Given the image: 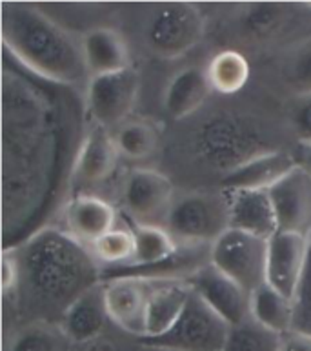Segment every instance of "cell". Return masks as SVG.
<instances>
[{
	"instance_id": "obj_1",
	"label": "cell",
	"mask_w": 311,
	"mask_h": 351,
	"mask_svg": "<svg viewBox=\"0 0 311 351\" xmlns=\"http://www.w3.org/2000/svg\"><path fill=\"white\" fill-rule=\"evenodd\" d=\"M73 88L26 69L4 49L2 222L4 250L40 231L73 177L84 141Z\"/></svg>"
},
{
	"instance_id": "obj_2",
	"label": "cell",
	"mask_w": 311,
	"mask_h": 351,
	"mask_svg": "<svg viewBox=\"0 0 311 351\" xmlns=\"http://www.w3.org/2000/svg\"><path fill=\"white\" fill-rule=\"evenodd\" d=\"M10 250L21 267L13 300L32 322L58 324L80 295L102 282L99 261L68 231L46 226Z\"/></svg>"
},
{
	"instance_id": "obj_3",
	"label": "cell",
	"mask_w": 311,
	"mask_h": 351,
	"mask_svg": "<svg viewBox=\"0 0 311 351\" xmlns=\"http://www.w3.org/2000/svg\"><path fill=\"white\" fill-rule=\"evenodd\" d=\"M4 49L26 69L55 84L75 88L88 79L82 47L37 8H2Z\"/></svg>"
},
{
	"instance_id": "obj_4",
	"label": "cell",
	"mask_w": 311,
	"mask_h": 351,
	"mask_svg": "<svg viewBox=\"0 0 311 351\" xmlns=\"http://www.w3.org/2000/svg\"><path fill=\"white\" fill-rule=\"evenodd\" d=\"M191 149L199 162L221 171L224 177L273 147L253 119L237 113H219L197 128Z\"/></svg>"
},
{
	"instance_id": "obj_5",
	"label": "cell",
	"mask_w": 311,
	"mask_h": 351,
	"mask_svg": "<svg viewBox=\"0 0 311 351\" xmlns=\"http://www.w3.org/2000/svg\"><path fill=\"white\" fill-rule=\"evenodd\" d=\"M166 230L184 246H211L229 230V195L221 189L216 193L199 191L175 199Z\"/></svg>"
},
{
	"instance_id": "obj_6",
	"label": "cell",
	"mask_w": 311,
	"mask_h": 351,
	"mask_svg": "<svg viewBox=\"0 0 311 351\" xmlns=\"http://www.w3.org/2000/svg\"><path fill=\"white\" fill-rule=\"evenodd\" d=\"M229 326L191 291L179 320L166 333L144 337L140 344L157 351H224Z\"/></svg>"
},
{
	"instance_id": "obj_7",
	"label": "cell",
	"mask_w": 311,
	"mask_h": 351,
	"mask_svg": "<svg viewBox=\"0 0 311 351\" xmlns=\"http://www.w3.org/2000/svg\"><path fill=\"white\" fill-rule=\"evenodd\" d=\"M211 264L248 293L266 284L268 241L244 231L229 230L210 246Z\"/></svg>"
},
{
	"instance_id": "obj_8",
	"label": "cell",
	"mask_w": 311,
	"mask_h": 351,
	"mask_svg": "<svg viewBox=\"0 0 311 351\" xmlns=\"http://www.w3.org/2000/svg\"><path fill=\"white\" fill-rule=\"evenodd\" d=\"M204 35V16L195 5L169 2L158 5L149 16L144 40L155 55L175 58L199 44Z\"/></svg>"
},
{
	"instance_id": "obj_9",
	"label": "cell",
	"mask_w": 311,
	"mask_h": 351,
	"mask_svg": "<svg viewBox=\"0 0 311 351\" xmlns=\"http://www.w3.org/2000/svg\"><path fill=\"white\" fill-rule=\"evenodd\" d=\"M138 89L140 77L132 66L115 73L90 77L86 86V111L95 126L104 130L122 126L137 104Z\"/></svg>"
},
{
	"instance_id": "obj_10",
	"label": "cell",
	"mask_w": 311,
	"mask_h": 351,
	"mask_svg": "<svg viewBox=\"0 0 311 351\" xmlns=\"http://www.w3.org/2000/svg\"><path fill=\"white\" fill-rule=\"evenodd\" d=\"M175 202L173 184L155 169H133L122 186V204L135 224L166 228Z\"/></svg>"
},
{
	"instance_id": "obj_11",
	"label": "cell",
	"mask_w": 311,
	"mask_h": 351,
	"mask_svg": "<svg viewBox=\"0 0 311 351\" xmlns=\"http://www.w3.org/2000/svg\"><path fill=\"white\" fill-rule=\"evenodd\" d=\"M186 282L229 328L242 324L251 317V293L219 271L211 263L197 269Z\"/></svg>"
},
{
	"instance_id": "obj_12",
	"label": "cell",
	"mask_w": 311,
	"mask_h": 351,
	"mask_svg": "<svg viewBox=\"0 0 311 351\" xmlns=\"http://www.w3.org/2000/svg\"><path fill=\"white\" fill-rule=\"evenodd\" d=\"M311 239L299 233L277 231L268 241L266 282L293 300L304 269Z\"/></svg>"
},
{
	"instance_id": "obj_13",
	"label": "cell",
	"mask_w": 311,
	"mask_h": 351,
	"mask_svg": "<svg viewBox=\"0 0 311 351\" xmlns=\"http://www.w3.org/2000/svg\"><path fill=\"white\" fill-rule=\"evenodd\" d=\"M279 231L311 239V173L301 164L269 189Z\"/></svg>"
},
{
	"instance_id": "obj_14",
	"label": "cell",
	"mask_w": 311,
	"mask_h": 351,
	"mask_svg": "<svg viewBox=\"0 0 311 351\" xmlns=\"http://www.w3.org/2000/svg\"><path fill=\"white\" fill-rule=\"evenodd\" d=\"M151 282L140 277H115L104 280L105 309L115 322L132 335H146V306Z\"/></svg>"
},
{
	"instance_id": "obj_15",
	"label": "cell",
	"mask_w": 311,
	"mask_h": 351,
	"mask_svg": "<svg viewBox=\"0 0 311 351\" xmlns=\"http://www.w3.org/2000/svg\"><path fill=\"white\" fill-rule=\"evenodd\" d=\"M297 166L299 162L293 155L288 152H280V149H271L251 158L240 168L233 169L232 173L224 175L221 180V188L226 191H242V189L269 191Z\"/></svg>"
},
{
	"instance_id": "obj_16",
	"label": "cell",
	"mask_w": 311,
	"mask_h": 351,
	"mask_svg": "<svg viewBox=\"0 0 311 351\" xmlns=\"http://www.w3.org/2000/svg\"><path fill=\"white\" fill-rule=\"evenodd\" d=\"M121 153L115 138L101 126H93L86 133L79 155L75 158L71 182L82 186H95L104 182L115 171Z\"/></svg>"
},
{
	"instance_id": "obj_17",
	"label": "cell",
	"mask_w": 311,
	"mask_h": 351,
	"mask_svg": "<svg viewBox=\"0 0 311 351\" xmlns=\"http://www.w3.org/2000/svg\"><path fill=\"white\" fill-rule=\"evenodd\" d=\"M64 220L69 235L86 247H91L115 228L116 213L113 206L99 197L79 195L64 208Z\"/></svg>"
},
{
	"instance_id": "obj_18",
	"label": "cell",
	"mask_w": 311,
	"mask_h": 351,
	"mask_svg": "<svg viewBox=\"0 0 311 351\" xmlns=\"http://www.w3.org/2000/svg\"><path fill=\"white\" fill-rule=\"evenodd\" d=\"M226 191V189H224ZM229 195V228L269 241L279 231L277 213L269 191H227Z\"/></svg>"
},
{
	"instance_id": "obj_19",
	"label": "cell",
	"mask_w": 311,
	"mask_h": 351,
	"mask_svg": "<svg viewBox=\"0 0 311 351\" xmlns=\"http://www.w3.org/2000/svg\"><path fill=\"white\" fill-rule=\"evenodd\" d=\"M108 320H110V315L105 309L104 282H101L88 289L84 295H80L79 299L64 311L58 326L73 344H82L101 335Z\"/></svg>"
},
{
	"instance_id": "obj_20",
	"label": "cell",
	"mask_w": 311,
	"mask_h": 351,
	"mask_svg": "<svg viewBox=\"0 0 311 351\" xmlns=\"http://www.w3.org/2000/svg\"><path fill=\"white\" fill-rule=\"evenodd\" d=\"M80 47L90 77L115 73L132 66L124 38L110 27H95L86 33Z\"/></svg>"
},
{
	"instance_id": "obj_21",
	"label": "cell",
	"mask_w": 311,
	"mask_h": 351,
	"mask_svg": "<svg viewBox=\"0 0 311 351\" xmlns=\"http://www.w3.org/2000/svg\"><path fill=\"white\" fill-rule=\"evenodd\" d=\"M211 89L204 69L186 68L169 80L164 93V110L175 121L195 113L208 100Z\"/></svg>"
},
{
	"instance_id": "obj_22",
	"label": "cell",
	"mask_w": 311,
	"mask_h": 351,
	"mask_svg": "<svg viewBox=\"0 0 311 351\" xmlns=\"http://www.w3.org/2000/svg\"><path fill=\"white\" fill-rule=\"evenodd\" d=\"M191 288L188 282H164L151 289L146 306V335L158 337L166 333L179 320L190 300ZM142 337V339H144Z\"/></svg>"
},
{
	"instance_id": "obj_23",
	"label": "cell",
	"mask_w": 311,
	"mask_h": 351,
	"mask_svg": "<svg viewBox=\"0 0 311 351\" xmlns=\"http://www.w3.org/2000/svg\"><path fill=\"white\" fill-rule=\"evenodd\" d=\"M129 228L135 237V255H133L132 263L122 264V266H155V264L168 261L179 252L180 244L162 226H144L133 222Z\"/></svg>"
},
{
	"instance_id": "obj_24",
	"label": "cell",
	"mask_w": 311,
	"mask_h": 351,
	"mask_svg": "<svg viewBox=\"0 0 311 351\" xmlns=\"http://www.w3.org/2000/svg\"><path fill=\"white\" fill-rule=\"evenodd\" d=\"M251 319L257 320L260 326L275 331L286 333L293 326V300L269 286L262 284L251 293Z\"/></svg>"
},
{
	"instance_id": "obj_25",
	"label": "cell",
	"mask_w": 311,
	"mask_h": 351,
	"mask_svg": "<svg viewBox=\"0 0 311 351\" xmlns=\"http://www.w3.org/2000/svg\"><path fill=\"white\" fill-rule=\"evenodd\" d=\"M206 75L213 91L221 95H235L248 84L249 64L244 55L226 49L211 58Z\"/></svg>"
},
{
	"instance_id": "obj_26",
	"label": "cell",
	"mask_w": 311,
	"mask_h": 351,
	"mask_svg": "<svg viewBox=\"0 0 311 351\" xmlns=\"http://www.w3.org/2000/svg\"><path fill=\"white\" fill-rule=\"evenodd\" d=\"M68 337L58 324L29 322L18 330L10 341L5 351H69Z\"/></svg>"
},
{
	"instance_id": "obj_27",
	"label": "cell",
	"mask_w": 311,
	"mask_h": 351,
	"mask_svg": "<svg viewBox=\"0 0 311 351\" xmlns=\"http://www.w3.org/2000/svg\"><path fill=\"white\" fill-rule=\"evenodd\" d=\"M113 138L122 157L132 160L151 157L158 144L155 128L144 121H126L122 126L116 128Z\"/></svg>"
},
{
	"instance_id": "obj_28",
	"label": "cell",
	"mask_w": 311,
	"mask_h": 351,
	"mask_svg": "<svg viewBox=\"0 0 311 351\" xmlns=\"http://www.w3.org/2000/svg\"><path fill=\"white\" fill-rule=\"evenodd\" d=\"M280 335L260 326L249 317L246 322L232 326L224 351H279Z\"/></svg>"
},
{
	"instance_id": "obj_29",
	"label": "cell",
	"mask_w": 311,
	"mask_h": 351,
	"mask_svg": "<svg viewBox=\"0 0 311 351\" xmlns=\"http://www.w3.org/2000/svg\"><path fill=\"white\" fill-rule=\"evenodd\" d=\"M90 252L99 263L111 264V266L129 264L135 255V237H133L132 228L115 226L110 233H105L90 247Z\"/></svg>"
},
{
	"instance_id": "obj_30",
	"label": "cell",
	"mask_w": 311,
	"mask_h": 351,
	"mask_svg": "<svg viewBox=\"0 0 311 351\" xmlns=\"http://www.w3.org/2000/svg\"><path fill=\"white\" fill-rule=\"evenodd\" d=\"M284 5L280 4H253L246 8L242 15L244 32L251 37H264L273 33L284 21Z\"/></svg>"
},
{
	"instance_id": "obj_31",
	"label": "cell",
	"mask_w": 311,
	"mask_h": 351,
	"mask_svg": "<svg viewBox=\"0 0 311 351\" xmlns=\"http://www.w3.org/2000/svg\"><path fill=\"white\" fill-rule=\"evenodd\" d=\"M291 330L301 331L311 337V244L308 263L299 288L293 295V326Z\"/></svg>"
},
{
	"instance_id": "obj_32",
	"label": "cell",
	"mask_w": 311,
	"mask_h": 351,
	"mask_svg": "<svg viewBox=\"0 0 311 351\" xmlns=\"http://www.w3.org/2000/svg\"><path fill=\"white\" fill-rule=\"evenodd\" d=\"M290 122L297 138L311 146V93H299L291 100Z\"/></svg>"
},
{
	"instance_id": "obj_33",
	"label": "cell",
	"mask_w": 311,
	"mask_h": 351,
	"mask_svg": "<svg viewBox=\"0 0 311 351\" xmlns=\"http://www.w3.org/2000/svg\"><path fill=\"white\" fill-rule=\"evenodd\" d=\"M21 280V267L13 250H4L2 253V293L4 297H15Z\"/></svg>"
},
{
	"instance_id": "obj_34",
	"label": "cell",
	"mask_w": 311,
	"mask_h": 351,
	"mask_svg": "<svg viewBox=\"0 0 311 351\" xmlns=\"http://www.w3.org/2000/svg\"><path fill=\"white\" fill-rule=\"evenodd\" d=\"M291 84L299 93H311V47L304 49L291 66Z\"/></svg>"
},
{
	"instance_id": "obj_35",
	"label": "cell",
	"mask_w": 311,
	"mask_h": 351,
	"mask_svg": "<svg viewBox=\"0 0 311 351\" xmlns=\"http://www.w3.org/2000/svg\"><path fill=\"white\" fill-rule=\"evenodd\" d=\"M279 351H311V337L297 330L280 335Z\"/></svg>"
},
{
	"instance_id": "obj_36",
	"label": "cell",
	"mask_w": 311,
	"mask_h": 351,
	"mask_svg": "<svg viewBox=\"0 0 311 351\" xmlns=\"http://www.w3.org/2000/svg\"><path fill=\"white\" fill-rule=\"evenodd\" d=\"M302 168H306L311 173V146H304V153H302Z\"/></svg>"
}]
</instances>
